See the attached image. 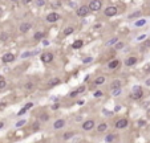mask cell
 Instances as JSON below:
<instances>
[{
	"label": "cell",
	"mask_w": 150,
	"mask_h": 143,
	"mask_svg": "<svg viewBox=\"0 0 150 143\" xmlns=\"http://www.w3.org/2000/svg\"><path fill=\"white\" fill-rule=\"evenodd\" d=\"M142 95H143L142 87H141V86H134V87H133L132 94H130V98L137 101V99H141V98H142Z\"/></svg>",
	"instance_id": "6da1fadb"
},
{
	"label": "cell",
	"mask_w": 150,
	"mask_h": 143,
	"mask_svg": "<svg viewBox=\"0 0 150 143\" xmlns=\"http://www.w3.org/2000/svg\"><path fill=\"white\" fill-rule=\"evenodd\" d=\"M89 11H92V12H97V11H100L101 10V7H102V2L101 0H92L90 3H89Z\"/></svg>",
	"instance_id": "7a4b0ae2"
},
{
	"label": "cell",
	"mask_w": 150,
	"mask_h": 143,
	"mask_svg": "<svg viewBox=\"0 0 150 143\" xmlns=\"http://www.w3.org/2000/svg\"><path fill=\"white\" fill-rule=\"evenodd\" d=\"M41 61H43L44 64H49V62H52L53 60H55V56H53V53H51V52H44L43 54H41Z\"/></svg>",
	"instance_id": "3957f363"
},
{
	"label": "cell",
	"mask_w": 150,
	"mask_h": 143,
	"mask_svg": "<svg viewBox=\"0 0 150 143\" xmlns=\"http://www.w3.org/2000/svg\"><path fill=\"white\" fill-rule=\"evenodd\" d=\"M104 13H105V16H108V17H113V16H116L117 13H118V10H117V7L110 6V7L105 8Z\"/></svg>",
	"instance_id": "277c9868"
},
{
	"label": "cell",
	"mask_w": 150,
	"mask_h": 143,
	"mask_svg": "<svg viewBox=\"0 0 150 143\" xmlns=\"http://www.w3.org/2000/svg\"><path fill=\"white\" fill-rule=\"evenodd\" d=\"M88 13H89V7H86V6H81L76 10V15L78 17H84V16H86Z\"/></svg>",
	"instance_id": "5b68a950"
},
{
	"label": "cell",
	"mask_w": 150,
	"mask_h": 143,
	"mask_svg": "<svg viewBox=\"0 0 150 143\" xmlns=\"http://www.w3.org/2000/svg\"><path fill=\"white\" fill-rule=\"evenodd\" d=\"M60 16L57 12H51V13H48L46 15V21L48 23H56V21H59L60 20Z\"/></svg>",
	"instance_id": "8992f818"
},
{
	"label": "cell",
	"mask_w": 150,
	"mask_h": 143,
	"mask_svg": "<svg viewBox=\"0 0 150 143\" xmlns=\"http://www.w3.org/2000/svg\"><path fill=\"white\" fill-rule=\"evenodd\" d=\"M128 124H129V121L126 118H121L118 119V121L116 122V128H125V127H128Z\"/></svg>",
	"instance_id": "52a82bcc"
},
{
	"label": "cell",
	"mask_w": 150,
	"mask_h": 143,
	"mask_svg": "<svg viewBox=\"0 0 150 143\" xmlns=\"http://www.w3.org/2000/svg\"><path fill=\"white\" fill-rule=\"evenodd\" d=\"M2 61L4 64H9V62H13L15 61V54H12V53H6V54H3V57H2Z\"/></svg>",
	"instance_id": "ba28073f"
},
{
	"label": "cell",
	"mask_w": 150,
	"mask_h": 143,
	"mask_svg": "<svg viewBox=\"0 0 150 143\" xmlns=\"http://www.w3.org/2000/svg\"><path fill=\"white\" fill-rule=\"evenodd\" d=\"M94 124L96 122L94 121H92V119H89V121H85L82 123V130H85V131H90L93 127H94Z\"/></svg>",
	"instance_id": "9c48e42d"
},
{
	"label": "cell",
	"mask_w": 150,
	"mask_h": 143,
	"mask_svg": "<svg viewBox=\"0 0 150 143\" xmlns=\"http://www.w3.org/2000/svg\"><path fill=\"white\" fill-rule=\"evenodd\" d=\"M31 28H32L31 23H21V24L19 25V31H20L21 33H27L28 31H31Z\"/></svg>",
	"instance_id": "30bf717a"
},
{
	"label": "cell",
	"mask_w": 150,
	"mask_h": 143,
	"mask_svg": "<svg viewBox=\"0 0 150 143\" xmlns=\"http://www.w3.org/2000/svg\"><path fill=\"white\" fill-rule=\"evenodd\" d=\"M137 61H138V58L137 57H134V56H132V57H128L124 61V64L126 66H133V65H135L137 64Z\"/></svg>",
	"instance_id": "8fae6325"
},
{
	"label": "cell",
	"mask_w": 150,
	"mask_h": 143,
	"mask_svg": "<svg viewBox=\"0 0 150 143\" xmlns=\"http://www.w3.org/2000/svg\"><path fill=\"white\" fill-rule=\"evenodd\" d=\"M64 126H65V119H57V121H55V123H53L55 130H60V128H63Z\"/></svg>",
	"instance_id": "7c38bea8"
},
{
	"label": "cell",
	"mask_w": 150,
	"mask_h": 143,
	"mask_svg": "<svg viewBox=\"0 0 150 143\" xmlns=\"http://www.w3.org/2000/svg\"><path fill=\"white\" fill-rule=\"evenodd\" d=\"M120 66V60H112V61L108 64V68L110 69V70H113V69H117Z\"/></svg>",
	"instance_id": "4fadbf2b"
},
{
	"label": "cell",
	"mask_w": 150,
	"mask_h": 143,
	"mask_svg": "<svg viewBox=\"0 0 150 143\" xmlns=\"http://www.w3.org/2000/svg\"><path fill=\"white\" fill-rule=\"evenodd\" d=\"M85 91V86H80L78 89H76L73 91V93H71V97H77L78 94H81V93H84Z\"/></svg>",
	"instance_id": "5bb4252c"
},
{
	"label": "cell",
	"mask_w": 150,
	"mask_h": 143,
	"mask_svg": "<svg viewBox=\"0 0 150 143\" xmlns=\"http://www.w3.org/2000/svg\"><path fill=\"white\" fill-rule=\"evenodd\" d=\"M146 19H139V20H137L134 23V27L135 28H141V27H143V25H146Z\"/></svg>",
	"instance_id": "9a60e30c"
},
{
	"label": "cell",
	"mask_w": 150,
	"mask_h": 143,
	"mask_svg": "<svg viewBox=\"0 0 150 143\" xmlns=\"http://www.w3.org/2000/svg\"><path fill=\"white\" fill-rule=\"evenodd\" d=\"M105 81H106V78L104 76H100V77H97L96 80H94V85H102V84H105Z\"/></svg>",
	"instance_id": "2e32d148"
},
{
	"label": "cell",
	"mask_w": 150,
	"mask_h": 143,
	"mask_svg": "<svg viewBox=\"0 0 150 143\" xmlns=\"http://www.w3.org/2000/svg\"><path fill=\"white\" fill-rule=\"evenodd\" d=\"M82 45H84V41H82V40H76V41L72 44V48H73V49H80Z\"/></svg>",
	"instance_id": "e0dca14e"
},
{
	"label": "cell",
	"mask_w": 150,
	"mask_h": 143,
	"mask_svg": "<svg viewBox=\"0 0 150 143\" xmlns=\"http://www.w3.org/2000/svg\"><path fill=\"white\" fill-rule=\"evenodd\" d=\"M108 130V123H100L97 126V131L98 132H104V131H106Z\"/></svg>",
	"instance_id": "ac0fdd59"
},
{
	"label": "cell",
	"mask_w": 150,
	"mask_h": 143,
	"mask_svg": "<svg viewBox=\"0 0 150 143\" xmlns=\"http://www.w3.org/2000/svg\"><path fill=\"white\" fill-rule=\"evenodd\" d=\"M116 87H121V81L120 80H114L110 84V89H116Z\"/></svg>",
	"instance_id": "d6986e66"
},
{
	"label": "cell",
	"mask_w": 150,
	"mask_h": 143,
	"mask_svg": "<svg viewBox=\"0 0 150 143\" xmlns=\"http://www.w3.org/2000/svg\"><path fill=\"white\" fill-rule=\"evenodd\" d=\"M124 47H125V44L122 43V41H117L116 45H114V49L116 50H121V49H124Z\"/></svg>",
	"instance_id": "ffe728a7"
},
{
	"label": "cell",
	"mask_w": 150,
	"mask_h": 143,
	"mask_svg": "<svg viewBox=\"0 0 150 143\" xmlns=\"http://www.w3.org/2000/svg\"><path fill=\"white\" fill-rule=\"evenodd\" d=\"M25 123H27V121H25L24 118H23V119H19V121L15 123V127H17V128H19V127H23Z\"/></svg>",
	"instance_id": "44dd1931"
},
{
	"label": "cell",
	"mask_w": 150,
	"mask_h": 143,
	"mask_svg": "<svg viewBox=\"0 0 150 143\" xmlns=\"http://www.w3.org/2000/svg\"><path fill=\"white\" fill-rule=\"evenodd\" d=\"M121 87H116V89H112V95H114V97H117V95H121Z\"/></svg>",
	"instance_id": "7402d4cb"
},
{
	"label": "cell",
	"mask_w": 150,
	"mask_h": 143,
	"mask_svg": "<svg viewBox=\"0 0 150 143\" xmlns=\"http://www.w3.org/2000/svg\"><path fill=\"white\" fill-rule=\"evenodd\" d=\"M73 31H74L73 27H68V28H65V29H64V35H65V36H69V35H72V33H73Z\"/></svg>",
	"instance_id": "603a6c76"
},
{
	"label": "cell",
	"mask_w": 150,
	"mask_h": 143,
	"mask_svg": "<svg viewBox=\"0 0 150 143\" xmlns=\"http://www.w3.org/2000/svg\"><path fill=\"white\" fill-rule=\"evenodd\" d=\"M33 39H35V40H37V41L41 40V39H44V33H43V32H36L35 36H33Z\"/></svg>",
	"instance_id": "cb8c5ba5"
},
{
	"label": "cell",
	"mask_w": 150,
	"mask_h": 143,
	"mask_svg": "<svg viewBox=\"0 0 150 143\" xmlns=\"http://www.w3.org/2000/svg\"><path fill=\"white\" fill-rule=\"evenodd\" d=\"M116 139H117V138L113 135V134H108V135L105 136V142H113Z\"/></svg>",
	"instance_id": "d4e9b609"
},
{
	"label": "cell",
	"mask_w": 150,
	"mask_h": 143,
	"mask_svg": "<svg viewBox=\"0 0 150 143\" xmlns=\"http://www.w3.org/2000/svg\"><path fill=\"white\" fill-rule=\"evenodd\" d=\"M137 17H141V11H137L132 15H129V19H137Z\"/></svg>",
	"instance_id": "484cf974"
},
{
	"label": "cell",
	"mask_w": 150,
	"mask_h": 143,
	"mask_svg": "<svg viewBox=\"0 0 150 143\" xmlns=\"http://www.w3.org/2000/svg\"><path fill=\"white\" fill-rule=\"evenodd\" d=\"M73 135H74V132H65L64 135H63V139L64 140H68V139H71Z\"/></svg>",
	"instance_id": "4316f807"
},
{
	"label": "cell",
	"mask_w": 150,
	"mask_h": 143,
	"mask_svg": "<svg viewBox=\"0 0 150 143\" xmlns=\"http://www.w3.org/2000/svg\"><path fill=\"white\" fill-rule=\"evenodd\" d=\"M145 39H147V35H146V33H143V35H141V36H138V37L135 39V41H137V43H141V41H143Z\"/></svg>",
	"instance_id": "83f0119b"
},
{
	"label": "cell",
	"mask_w": 150,
	"mask_h": 143,
	"mask_svg": "<svg viewBox=\"0 0 150 143\" xmlns=\"http://www.w3.org/2000/svg\"><path fill=\"white\" fill-rule=\"evenodd\" d=\"M57 84H60V80H59V78H52V80H51V82H49L51 86H55V85H57Z\"/></svg>",
	"instance_id": "f1b7e54d"
},
{
	"label": "cell",
	"mask_w": 150,
	"mask_h": 143,
	"mask_svg": "<svg viewBox=\"0 0 150 143\" xmlns=\"http://www.w3.org/2000/svg\"><path fill=\"white\" fill-rule=\"evenodd\" d=\"M6 86H7V81L4 80V78H0V90L4 89Z\"/></svg>",
	"instance_id": "f546056e"
},
{
	"label": "cell",
	"mask_w": 150,
	"mask_h": 143,
	"mask_svg": "<svg viewBox=\"0 0 150 143\" xmlns=\"http://www.w3.org/2000/svg\"><path fill=\"white\" fill-rule=\"evenodd\" d=\"M8 33H0V41H7L8 40Z\"/></svg>",
	"instance_id": "4dcf8cb0"
},
{
	"label": "cell",
	"mask_w": 150,
	"mask_h": 143,
	"mask_svg": "<svg viewBox=\"0 0 150 143\" xmlns=\"http://www.w3.org/2000/svg\"><path fill=\"white\" fill-rule=\"evenodd\" d=\"M48 119H49V115H48V114H41V115H40V121L46 122Z\"/></svg>",
	"instance_id": "1f68e13d"
},
{
	"label": "cell",
	"mask_w": 150,
	"mask_h": 143,
	"mask_svg": "<svg viewBox=\"0 0 150 143\" xmlns=\"http://www.w3.org/2000/svg\"><path fill=\"white\" fill-rule=\"evenodd\" d=\"M102 91L101 90H97V91H94V93H93V97H96V98H100V97H102Z\"/></svg>",
	"instance_id": "d6a6232c"
},
{
	"label": "cell",
	"mask_w": 150,
	"mask_h": 143,
	"mask_svg": "<svg viewBox=\"0 0 150 143\" xmlns=\"http://www.w3.org/2000/svg\"><path fill=\"white\" fill-rule=\"evenodd\" d=\"M24 87H25V89H28V90L33 89V82H27V84L24 85Z\"/></svg>",
	"instance_id": "836d02e7"
},
{
	"label": "cell",
	"mask_w": 150,
	"mask_h": 143,
	"mask_svg": "<svg viewBox=\"0 0 150 143\" xmlns=\"http://www.w3.org/2000/svg\"><path fill=\"white\" fill-rule=\"evenodd\" d=\"M93 61V57H85L82 60V64H90Z\"/></svg>",
	"instance_id": "e575fe53"
},
{
	"label": "cell",
	"mask_w": 150,
	"mask_h": 143,
	"mask_svg": "<svg viewBox=\"0 0 150 143\" xmlns=\"http://www.w3.org/2000/svg\"><path fill=\"white\" fill-rule=\"evenodd\" d=\"M117 41H118V39H117V37H113L110 41H108V44H106V45H113V44L117 43Z\"/></svg>",
	"instance_id": "d590c367"
},
{
	"label": "cell",
	"mask_w": 150,
	"mask_h": 143,
	"mask_svg": "<svg viewBox=\"0 0 150 143\" xmlns=\"http://www.w3.org/2000/svg\"><path fill=\"white\" fill-rule=\"evenodd\" d=\"M25 113H27V109H25V107H23V109L20 110V111L17 113V115H19V117H21V115H24Z\"/></svg>",
	"instance_id": "8d00e7d4"
},
{
	"label": "cell",
	"mask_w": 150,
	"mask_h": 143,
	"mask_svg": "<svg viewBox=\"0 0 150 143\" xmlns=\"http://www.w3.org/2000/svg\"><path fill=\"white\" fill-rule=\"evenodd\" d=\"M36 4H37L39 7H43V6H45V2H44V0H37Z\"/></svg>",
	"instance_id": "74e56055"
},
{
	"label": "cell",
	"mask_w": 150,
	"mask_h": 143,
	"mask_svg": "<svg viewBox=\"0 0 150 143\" xmlns=\"http://www.w3.org/2000/svg\"><path fill=\"white\" fill-rule=\"evenodd\" d=\"M145 124H146V122L143 121V119H141V121H138V126H141V127H143Z\"/></svg>",
	"instance_id": "f35d334b"
},
{
	"label": "cell",
	"mask_w": 150,
	"mask_h": 143,
	"mask_svg": "<svg viewBox=\"0 0 150 143\" xmlns=\"http://www.w3.org/2000/svg\"><path fill=\"white\" fill-rule=\"evenodd\" d=\"M32 106H33V103H32V102H28V103H27V105L24 106V107H25V109L28 110V109H31V107H32Z\"/></svg>",
	"instance_id": "ab89813d"
},
{
	"label": "cell",
	"mask_w": 150,
	"mask_h": 143,
	"mask_svg": "<svg viewBox=\"0 0 150 143\" xmlns=\"http://www.w3.org/2000/svg\"><path fill=\"white\" fill-rule=\"evenodd\" d=\"M39 122H36V124H35V126H33V130H39Z\"/></svg>",
	"instance_id": "60d3db41"
},
{
	"label": "cell",
	"mask_w": 150,
	"mask_h": 143,
	"mask_svg": "<svg viewBox=\"0 0 150 143\" xmlns=\"http://www.w3.org/2000/svg\"><path fill=\"white\" fill-rule=\"evenodd\" d=\"M146 47H150V40H149V41H146V43L143 44V48H146Z\"/></svg>",
	"instance_id": "b9f144b4"
},
{
	"label": "cell",
	"mask_w": 150,
	"mask_h": 143,
	"mask_svg": "<svg viewBox=\"0 0 150 143\" xmlns=\"http://www.w3.org/2000/svg\"><path fill=\"white\" fill-rule=\"evenodd\" d=\"M145 85H146V86H150V78H147V80L145 81Z\"/></svg>",
	"instance_id": "7bdbcfd3"
},
{
	"label": "cell",
	"mask_w": 150,
	"mask_h": 143,
	"mask_svg": "<svg viewBox=\"0 0 150 143\" xmlns=\"http://www.w3.org/2000/svg\"><path fill=\"white\" fill-rule=\"evenodd\" d=\"M32 2V0H23V3H24V4H29Z\"/></svg>",
	"instance_id": "ee69618b"
},
{
	"label": "cell",
	"mask_w": 150,
	"mask_h": 143,
	"mask_svg": "<svg viewBox=\"0 0 150 143\" xmlns=\"http://www.w3.org/2000/svg\"><path fill=\"white\" fill-rule=\"evenodd\" d=\"M52 109L56 110V109H59V105H52Z\"/></svg>",
	"instance_id": "f6af8a7d"
},
{
	"label": "cell",
	"mask_w": 150,
	"mask_h": 143,
	"mask_svg": "<svg viewBox=\"0 0 150 143\" xmlns=\"http://www.w3.org/2000/svg\"><path fill=\"white\" fill-rule=\"evenodd\" d=\"M6 107V103H0V109H4Z\"/></svg>",
	"instance_id": "bcb514c9"
},
{
	"label": "cell",
	"mask_w": 150,
	"mask_h": 143,
	"mask_svg": "<svg viewBox=\"0 0 150 143\" xmlns=\"http://www.w3.org/2000/svg\"><path fill=\"white\" fill-rule=\"evenodd\" d=\"M4 127V122H0V128H3Z\"/></svg>",
	"instance_id": "7dc6e473"
},
{
	"label": "cell",
	"mask_w": 150,
	"mask_h": 143,
	"mask_svg": "<svg viewBox=\"0 0 150 143\" xmlns=\"http://www.w3.org/2000/svg\"><path fill=\"white\" fill-rule=\"evenodd\" d=\"M12 3H17V2H20V0H11Z\"/></svg>",
	"instance_id": "c3c4849f"
},
{
	"label": "cell",
	"mask_w": 150,
	"mask_h": 143,
	"mask_svg": "<svg viewBox=\"0 0 150 143\" xmlns=\"http://www.w3.org/2000/svg\"><path fill=\"white\" fill-rule=\"evenodd\" d=\"M147 113H149V115H150V110H149V111H147Z\"/></svg>",
	"instance_id": "681fc988"
},
{
	"label": "cell",
	"mask_w": 150,
	"mask_h": 143,
	"mask_svg": "<svg viewBox=\"0 0 150 143\" xmlns=\"http://www.w3.org/2000/svg\"><path fill=\"white\" fill-rule=\"evenodd\" d=\"M0 78H2V76H0Z\"/></svg>",
	"instance_id": "f907efd6"
}]
</instances>
